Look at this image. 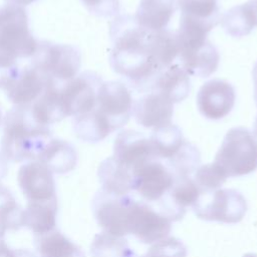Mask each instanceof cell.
<instances>
[{
	"label": "cell",
	"instance_id": "6da1fadb",
	"mask_svg": "<svg viewBox=\"0 0 257 257\" xmlns=\"http://www.w3.org/2000/svg\"><path fill=\"white\" fill-rule=\"evenodd\" d=\"M109 36L112 42L109 64L113 71L135 87L149 88L162 70L154 54V31L140 26L135 16L122 14L110 22Z\"/></svg>",
	"mask_w": 257,
	"mask_h": 257
},
{
	"label": "cell",
	"instance_id": "7a4b0ae2",
	"mask_svg": "<svg viewBox=\"0 0 257 257\" xmlns=\"http://www.w3.org/2000/svg\"><path fill=\"white\" fill-rule=\"evenodd\" d=\"M51 139L50 130L34 118L30 105H16L4 118L1 153L11 162L36 161Z\"/></svg>",
	"mask_w": 257,
	"mask_h": 257
},
{
	"label": "cell",
	"instance_id": "3957f363",
	"mask_svg": "<svg viewBox=\"0 0 257 257\" xmlns=\"http://www.w3.org/2000/svg\"><path fill=\"white\" fill-rule=\"evenodd\" d=\"M37 43L29 29L26 10L9 3L0 6V85L18 58L33 56Z\"/></svg>",
	"mask_w": 257,
	"mask_h": 257
},
{
	"label": "cell",
	"instance_id": "277c9868",
	"mask_svg": "<svg viewBox=\"0 0 257 257\" xmlns=\"http://www.w3.org/2000/svg\"><path fill=\"white\" fill-rule=\"evenodd\" d=\"M214 164L227 178L254 172L257 169V138L248 128H230L216 154Z\"/></svg>",
	"mask_w": 257,
	"mask_h": 257
},
{
	"label": "cell",
	"instance_id": "5b68a950",
	"mask_svg": "<svg viewBox=\"0 0 257 257\" xmlns=\"http://www.w3.org/2000/svg\"><path fill=\"white\" fill-rule=\"evenodd\" d=\"M31 58V65L48 81L58 85L74 78L81 66L80 51L71 44L40 40Z\"/></svg>",
	"mask_w": 257,
	"mask_h": 257
},
{
	"label": "cell",
	"instance_id": "8992f818",
	"mask_svg": "<svg viewBox=\"0 0 257 257\" xmlns=\"http://www.w3.org/2000/svg\"><path fill=\"white\" fill-rule=\"evenodd\" d=\"M181 67L189 74L208 77L218 68L220 54L208 35L176 31Z\"/></svg>",
	"mask_w": 257,
	"mask_h": 257
},
{
	"label": "cell",
	"instance_id": "52a82bcc",
	"mask_svg": "<svg viewBox=\"0 0 257 257\" xmlns=\"http://www.w3.org/2000/svg\"><path fill=\"white\" fill-rule=\"evenodd\" d=\"M193 207L200 219L228 224L240 222L247 212L245 198L232 189L201 193Z\"/></svg>",
	"mask_w": 257,
	"mask_h": 257
},
{
	"label": "cell",
	"instance_id": "ba28073f",
	"mask_svg": "<svg viewBox=\"0 0 257 257\" xmlns=\"http://www.w3.org/2000/svg\"><path fill=\"white\" fill-rule=\"evenodd\" d=\"M133 107V96L124 83L110 80L100 84L93 109L106 122L111 133L127 123Z\"/></svg>",
	"mask_w": 257,
	"mask_h": 257
},
{
	"label": "cell",
	"instance_id": "9c48e42d",
	"mask_svg": "<svg viewBox=\"0 0 257 257\" xmlns=\"http://www.w3.org/2000/svg\"><path fill=\"white\" fill-rule=\"evenodd\" d=\"M99 74L83 71L60 87V97L66 116L91 111L96 105L97 91L102 83Z\"/></svg>",
	"mask_w": 257,
	"mask_h": 257
},
{
	"label": "cell",
	"instance_id": "30bf717a",
	"mask_svg": "<svg viewBox=\"0 0 257 257\" xmlns=\"http://www.w3.org/2000/svg\"><path fill=\"white\" fill-rule=\"evenodd\" d=\"M47 79L32 65L13 67L2 80L0 88L4 89L8 99L15 105H31L43 92Z\"/></svg>",
	"mask_w": 257,
	"mask_h": 257
},
{
	"label": "cell",
	"instance_id": "8fae6325",
	"mask_svg": "<svg viewBox=\"0 0 257 257\" xmlns=\"http://www.w3.org/2000/svg\"><path fill=\"white\" fill-rule=\"evenodd\" d=\"M171 231V220L144 202L131 199L128 210V234L143 243H156L165 239Z\"/></svg>",
	"mask_w": 257,
	"mask_h": 257
},
{
	"label": "cell",
	"instance_id": "7c38bea8",
	"mask_svg": "<svg viewBox=\"0 0 257 257\" xmlns=\"http://www.w3.org/2000/svg\"><path fill=\"white\" fill-rule=\"evenodd\" d=\"M131 198L115 196L102 190L92 200V212L104 232L122 237L128 234V210Z\"/></svg>",
	"mask_w": 257,
	"mask_h": 257
},
{
	"label": "cell",
	"instance_id": "4fadbf2b",
	"mask_svg": "<svg viewBox=\"0 0 257 257\" xmlns=\"http://www.w3.org/2000/svg\"><path fill=\"white\" fill-rule=\"evenodd\" d=\"M134 190L146 201L157 202L170 191L175 176L162 161L152 159L133 171Z\"/></svg>",
	"mask_w": 257,
	"mask_h": 257
},
{
	"label": "cell",
	"instance_id": "5bb4252c",
	"mask_svg": "<svg viewBox=\"0 0 257 257\" xmlns=\"http://www.w3.org/2000/svg\"><path fill=\"white\" fill-rule=\"evenodd\" d=\"M17 182L28 202L57 199L53 173L39 161H29L22 165L18 171Z\"/></svg>",
	"mask_w": 257,
	"mask_h": 257
},
{
	"label": "cell",
	"instance_id": "9a60e30c",
	"mask_svg": "<svg viewBox=\"0 0 257 257\" xmlns=\"http://www.w3.org/2000/svg\"><path fill=\"white\" fill-rule=\"evenodd\" d=\"M236 94L231 83L223 79H212L199 89L196 100L199 111L209 119H221L234 107Z\"/></svg>",
	"mask_w": 257,
	"mask_h": 257
},
{
	"label": "cell",
	"instance_id": "2e32d148",
	"mask_svg": "<svg viewBox=\"0 0 257 257\" xmlns=\"http://www.w3.org/2000/svg\"><path fill=\"white\" fill-rule=\"evenodd\" d=\"M112 158L132 174L144 163L156 159L153 156L149 138L134 130H123L117 134L113 144Z\"/></svg>",
	"mask_w": 257,
	"mask_h": 257
},
{
	"label": "cell",
	"instance_id": "e0dca14e",
	"mask_svg": "<svg viewBox=\"0 0 257 257\" xmlns=\"http://www.w3.org/2000/svg\"><path fill=\"white\" fill-rule=\"evenodd\" d=\"M136 121L147 128H157L172 122L174 103L157 91L140 97L133 107Z\"/></svg>",
	"mask_w": 257,
	"mask_h": 257
},
{
	"label": "cell",
	"instance_id": "ac0fdd59",
	"mask_svg": "<svg viewBox=\"0 0 257 257\" xmlns=\"http://www.w3.org/2000/svg\"><path fill=\"white\" fill-rule=\"evenodd\" d=\"M149 88L162 93L173 103H177L189 95L191 81L189 74L180 64H171L155 76Z\"/></svg>",
	"mask_w": 257,
	"mask_h": 257
},
{
	"label": "cell",
	"instance_id": "d6986e66",
	"mask_svg": "<svg viewBox=\"0 0 257 257\" xmlns=\"http://www.w3.org/2000/svg\"><path fill=\"white\" fill-rule=\"evenodd\" d=\"M180 22L199 26L210 32L221 22L217 0H178Z\"/></svg>",
	"mask_w": 257,
	"mask_h": 257
},
{
	"label": "cell",
	"instance_id": "ffe728a7",
	"mask_svg": "<svg viewBox=\"0 0 257 257\" xmlns=\"http://www.w3.org/2000/svg\"><path fill=\"white\" fill-rule=\"evenodd\" d=\"M178 8V0H141L135 14L137 23L150 31L166 29Z\"/></svg>",
	"mask_w": 257,
	"mask_h": 257
},
{
	"label": "cell",
	"instance_id": "44dd1931",
	"mask_svg": "<svg viewBox=\"0 0 257 257\" xmlns=\"http://www.w3.org/2000/svg\"><path fill=\"white\" fill-rule=\"evenodd\" d=\"M61 86L47 80L43 92L30 105L32 115L39 123L48 126L66 117L60 97Z\"/></svg>",
	"mask_w": 257,
	"mask_h": 257
},
{
	"label": "cell",
	"instance_id": "7402d4cb",
	"mask_svg": "<svg viewBox=\"0 0 257 257\" xmlns=\"http://www.w3.org/2000/svg\"><path fill=\"white\" fill-rule=\"evenodd\" d=\"M101 190L115 196H126L134 190V177L130 170L112 157L102 161L97 170Z\"/></svg>",
	"mask_w": 257,
	"mask_h": 257
},
{
	"label": "cell",
	"instance_id": "603a6c76",
	"mask_svg": "<svg viewBox=\"0 0 257 257\" xmlns=\"http://www.w3.org/2000/svg\"><path fill=\"white\" fill-rule=\"evenodd\" d=\"M36 161L45 165L52 173L66 174L75 168L77 153L70 143L52 138Z\"/></svg>",
	"mask_w": 257,
	"mask_h": 257
},
{
	"label": "cell",
	"instance_id": "cb8c5ba5",
	"mask_svg": "<svg viewBox=\"0 0 257 257\" xmlns=\"http://www.w3.org/2000/svg\"><path fill=\"white\" fill-rule=\"evenodd\" d=\"M57 216V199L46 202H28L23 210V226L35 236L54 230Z\"/></svg>",
	"mask_w": 257,
	"mask_h": 257
},
{
	"label": "cell",
	"instance_id": "d4e9b609",
	"mask_svg": "<svg viewBox=\"0 0 257 257\" xmlns=\"http://www.w3.org/2000/svg\"><path fill=\"white\" fill-rule=\"evenodd\" d=\"M34 246L39 257H85L79 246L57 230L35 236Z\"/></svg>",
	"mask_w": 257,
	"mask_h": 257
},
{
	"label": "cell",
	"instance_id": "484cf974",
	"mask_svg": "<svg viewBox=\"0 0 257 257\" xmlns=\"http://www.w3.org/2000/svg\"><path fill=\"white\" fill-rule=\"evenodd\" d=\"M153 156L157 160H171L182 148L185 143L182 131L172 122L154 128L149 138Z\"/></svg>",
	"mask_w": 257,
	"mask_h": 257
},
{
	"label": "cell",
	"instance_id": "4316f807",
	"mask_svg": "<svg viewBox=\"0 0 257 257\" xmlns=\"http://www.w3.org/2000/svg\"><path fill=\"white\" fill-rule=\"evenodd\" d=\"M72 124L76 137L86 143H98L111 134L108 125L94 109L74 116Z\"/></svg>",
	"mask_w": 257,
	"mask_h": 257
},
{
	"label": "cell",
	"instance_id": "83f0119b",
	"mask_svg": "<svg viewBox=\"0 0 257 257\" xmlns=\"http://www.w3.org/2000/svg\"><path fill=\"white\" fill-rule=\"evenodd\" d=\"M91 257H133L125 239L119 236L101 232L96 234L90 245Z\"/></svg>",
	"mask_w": 257,
	"mask_h": 257
},
{
	"label": "cell",
	"instance_id": "f1b7e54d",
	"mask_svg": "<svg viewBox=\"0 0 257 257\" xmlns=\"http://www.w3.org/2000/svg\"><path fill=\"white\" fill-rule=\"evenodd\" d=\"M200 160L199 150L193 144L185 141L180 151L166 165L172 171L175 179L185 178L198 169Z\"/></svg>",
	"mask_w": 257,
	"mask_h": 257
},
{
	"label": "cell",
	"instance_id": "f546056e",
	"mask_svg": "<svg viewBox=\"0 0 257 257\" xmlns=\"http://www.w3.org/2000/svg\"><path fill=\"white\" fill-rule=\"evenodd\" d=\"M0 219L7 230H19L23 227V209L18 205L11 192L0 184Z\"/></svg>",
	"mask_w": 257,
	"mask_h": 257
},
{
	"label": "cell",
	"instance_id": "4dcf8cb0",
	"mask_svg": "<svg viewBox=\"0 0 257 257\" xmlns=\"http://www.w3.org/2000/svg\"><path fill=\"white\" fill-rule=\"evenodd\" d=\"M221 24L226 33L232 37L246 36L254 29L243 4L226 11L221 18Z\"/></svg>",
	"mask_w": 257,
	"mask_h": 257
},
{
	"label": "cell",
	"instance_id": "1f68e13d",
	"mask_svg": "<svg viewBox=\"0 0 257 257\" xmlns=\"http://www.w3.org/2000/svg\"><path fill=\"white\" fill-rule=\"evenodd\" d=\"M226 179L227 177L221 169L213 163L199 167L196 170L194 182L204 193L218 189L225 183Z\"/></svg>",
	"mask_w": 257,
	"mask_h": 257
},
{
	"label": "cell",
	"instance_id": "d6a6232c",
	"mask_svg": "<svg viewBox=\"0 0 257 257\" xmlns=\"http://www.w3.org/2000/svg\"><path fill=\"white\" fill-rule=\"evenodd\" d=\"M187 249L178 239L170 237L156 242L142 257H186Z\"/></svg>",
	"mask_w": 257,
	"mask_h": 257
},
{
	"label": "cell",
	"instance_id": "836d02e7",
	"mask_svg": "<svg viewBox=\"0 0 257 257\" xmlns=\"http://www.w3.org/2000/svg\"><path fill=\"white\" fill-rule=\"evenodd\" d=\"M84 7L97 17L109 18L119 14V0H80Z\"/></svg>",
	"mask_w": 257,
	"mask_h": 257
},
{
	"label": "cell",
	"instance_id": "e575fe53",
	"mask_svg": "<svg viewBox=\"0 0 257 257\" xmlns=\"http://www.w3.org/2000/svg\"><path fill=\"white\" fill-rule=\"evenodd\" d=\"M244 7L247 11L249 19L253 27L257 26V0H248L244 3Z\"/></svg>",
	"mask_w": 257,
	"mask_h": 257
},
{
	"label": "cell",
	"instance_id": "d590c367",
	"mask_svg": "<svg viewBox=\"0 0 257 257\" xmlns=\"http://www.w3.org/2000/svg\"><path fill=\"white\" fill-rule=\"evenodd\" d=\"M12 257H38L28 249H15L12 251Z\"/></svg>",
	"mask_w": 257,
	"mask_h": 257
},
{
	"label": "cell",
	"instance_id": "8d00e7d4",
	"mask_svg": "<svg viewBox=\"0 0 257 257\" xmlns=\"http://www.w3.org/2000/svg\"><path fill=\"white\" fill-rule=\"evenodd\" d=\"M252 78H253V86H254V100L257 105V61L253 66Z\"/></svg>",
	"mask_w": 257,
	"mask_h": 257
},
{
	"label": "cell",
	"instance_id": "74e56055",
	"mask_svg": "<svg viewBox=\"0 0 257 257\" xmlns=\"http://www.w3.org/2000/svg\"><path fill=\"white\" fill-rule=\"evenodd\" d=\"M6 3L9 4H14V5H18V6H27L33 2H35L36 0H5Z\"/></svg>",
	"mask_w": 257,
	"mask_h": 257
},
{
	"label": "cell",
	"instance_id": "f35d334b",
	"mask_svg": "<svg viewBox=\"0 0 257 257\" xmlns=\"http://www.w3.org/2000/svg\"><path fill=\"white\" fill-rule=\"evenodd\" d=\"M7 172V166H6V162H5V158L3 157V155L0 154V179H2Z\"/></svg>",
	"mask_w": 257,
	"mask_h": 257
},
{
	"label": "cell",
	"instance_id": "ab89813d",
	"mask_svg": "<svg viewBox=\"0 0 257 257\" xmlns=\"http://www.w3.org/2000/svg\"><path fill=\"white\" fill-rule=\"evenodd\" d=\"M7 231V228L4 224V222L0 219V241L4 240V236H5V233Z\"/></svg>",
	"mask_w": 257,
	"mask_h": 257
},
{
	"label": "cell",
	"instance_id": "60d3db41",
	"mask_svg": "<svg viewBox=\"0 0 257 257\" xmlns=\"http://www.w3.org/2000/svg\"><path fill=\"white\" fill-rule=\"evenodd\" d=\"M253 134L255 135V137H257V117L255 119V122H254V128H253Z\"/></svg>",
	"mask_w": 257,
	"mask_h": 257
},
{
	"label": "cell",
	"instance_id": "b9f144b4",
	"mask_svg": "<svg viewBox=\"0 0 257 257\" xmlns=\"http://www.w3.org/2000/svg\"><path fill=\"white\" fill-rule=\"evenodd\" d=\"M243 257H257V255L252 254V253H248V254H245Z\"/></svg>",
	"mask_w": 257,
	"mask_h": 257
},
{
	"label": "cell",
	"instance_id": "7bdbcfd3",
	"mask_svg": "<svg viewBox=\"0 0 257 257\" xmlns=\"http://www.w3.org/2000/svg\"><path fill=\"white\" fill-rule=\"evenodd\" d=\"M1 119H2V109H1V106H0V122H1Z\"/></svg>",
	"mask_w": 257,
	"mask_h": 257
}]
</instances>
